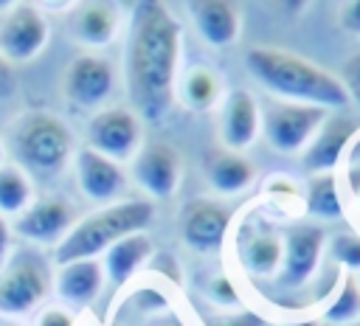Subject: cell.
<instances>
[{
    "mask_svg": "<svg viewBox=\"0 0 360 326\" xmlns=\"http://www.w3.org/2000/svg\"><path fill=\"white\" fill-rule=\"evenodd\" d=\"M183 25L163 0H135L124 45V82L135 115L163 121L177 96Z\"/></svg>",
    "mask_w": 360,
    "mask_h": 326,
    "instance_id": "cell-1",
    "label": "cell"
},
{
    "mask_svg": "<svg viewBox=\"0 0 360 326\" xmlns=\"http://www.w3.org/2000/svg\"><path fill=\"white\" fill-rule=\"evenodd\" d=\"M245 67L267 93L281 101L312 104L323 110H340L349 104V96L335 73L318 62L273 45H256L245 53Z\"/></svg>",
    "mask_w": 360,
    "mask_h": 326,
    "instance_id": "cell-2",
    "label": "cell"
},
{
    "mask_svg": "<svg viewBox=\"0 0 360 326\" xmlns=\"http://www.w3.org/2000/svg\"><path fill=\"white\" fill-rule=\"evenodd\" d=\"M152 219H155L152 200H118V202L101 205L98 211L76 219L68 236L56 244L53 259L56 264L76 261V259H98L124 236L146 230Z\"/></svg>",
    "mask_w": 360,
    "mask_h": 326,
    "instance_id": "cell-3",
    "label": "cell"
},
{
    "mask_svg": "<svg viewBox=\"0 0 360 326\" xmlns=\"http://www.w3.org/2000/svg\"><path fill=\"white\" fill-rule=\"evenodd\" d=\"M8 141H11L14 163L28 177L37 180H53L56 174L65 171V166L76 155L70 126L59 115L42 110L22 112L11 124Z\"/></svg>",
    "mask_w": 360,
    "mask_h": 326,
    "instance_id": "cell-4",
    "label": "cell"
},
{
    "mask_svg": "<svg viewBox=\"0 0 360 326\" xmlns=\"http://www.w3.org/2000/svg\"><path fill=\"white\" fill-rule=\"evenodd\" d=\"M53 273L37 244L11 247L0 267V315L17 318L34 312L51 292Z\"/></svg>",
    "mask_w": 360,
    "mask_h": 326,
    "instance_id": "cell-5",
    "label": "cell"
},
{
    "mask_svg": "<svg viewBox=\"0 0 360 326\" xmlns=\"http://www.w3.org/2000/svg\"><path fill=\"white\" fill-rule=\"evenodd\" d=\"M329 110L323 107H312V104H295V101H264L259 110V121H262V135L264 141L276 149V152H301L312 135L318 132V126L326 121Z\"/></svg>",
    "mask_w": 360,
    "mask_h": 326,
    "instance_id": "cell-6",
    "label": "cell"
},
{
    "mask_svg": "<svg viewBox=\"0 0 360 326\" xmlns=\"http://www.w3.org/2000/svg\"><path fill=\"white\" fill-rule=\"evenodd\" d=\"M115 84H118V70L112 59L96 51L76 53L62 73V93L68 104L79 110H101L115 93Z\"/></svg>",
    "mask_w": 360,
    "mask_h": 326,
    "instance_id": "cell-7",
    "label": "cell"
},
{
    "mask_svg": "<svg viewBox=\"0 0 360 326\" xmlns=\"http://www.w3.org/2000/svg\"><path fill=\"white\" fill-rule=\"evenodd\" d=\"M87 146L115 163L132 160L135 152L143 146L141 118L129 107H101L87 121Z\"/></svg>",
    "mask_w": 360,
    "mask_h": 326,
    "instance_id": "cell-8",
    "label": "cell"
},
{
    "mask_svg": "<svg viewBox=\"0 0 360 326\" xmlns=\"http://www.w3.org/2000/svg\"><path fill=\"white\" fill-rule=\"evenodd\" d=\"M48 37H51L48 17L37 6L20 3L11 11H6L0 20V59L8 65H25L45 51Z\"/></svg>",
    "mask_w": 360,
    "mask_h": 326,
    "instance_id": "cell-9",
    "label": "cell"
},
{
    "mask_svg": "<svg viewBox=\"0 0 360 326\" xmlns=\"http://www.w3.org/2000/svg\"><path fill=\"white\" fill-rule=\"evenodd\" d=\"M281 239H284V253H281V267L276 273V281L284 289H298L309 284V278L315 275L326 233L315 222H295L281 230Z\"/></svg>",
    "mask_w": 360,
    "mask_h": 326,
    "instance_id": "cell-10",
    "label": "cell"
},
{
    "mask_svg": "<svg viewBox=\"0 0 360 326\" xmlns=\"http://www.w3.org/2000/svg\"><path fill=\"white\" fill-rule=\"evenodd\" d=\"M76 225V205L62 194H45L14 216V233L28 244H59Z\"/></svg>",
    "mask_w": 360,
    "mask_h": 326,
    "instance_id": "cell-11",
    "label": "cell"
},
{
    "mask_svg": "<svg viewBox=\"0 0 360 326\" xmlns=\"http://www.w3.org/2000/svg\"><path fill=\"white\" fill-rule=\"evenodd\" d=\"M231 208L211 197L188 200L180 211V236L197 253H217L231 228Z\"/></svg>",
    "mask_w": 360,
    "mask_h": 326,
    "instance_id": "cell-12",
    "label": "cell"
},
{
    "mask_svg": "<svg viewBox=\"0 0 360 326\" xmlns=\"http://www.w3.org/2000/svg\"><path fill=\"white\" fill-rule=\"evenodd\" d=\"M180 174H183V160L172 143H163V141L143 143L132 157L135 183L155 200L172 197L180 185Z\"/></svg>",
    "mask_w": 360,
    "mask_h": 326,
    "instance_id": "cell-13",
    "label": "cell"
},
{
    "mask_svg": "<svg viewBox=\"0 0 360 326\" xmlns=\"http://www.w3.org/2000/svg\"><path fill=\"white\" fill-rule=\"evenodd\" d=\"M76 163V183L82 188V194L93 202H118V197L127 191V171L121 169V163L93 152L90 146H82L73 155Z\"/></svg>",
    "mask_w": 360,
    "mask_h": 326,
    "instance_id": "cell-14",
    "label": "cell"
},
{
    "mask_svg": "<svg viewBox=\"0 0 360 326\" xmlns=\"http://www.w3.org/2000/svg\"><path fill=\"white\" fill-rule=\"evenodd\" d=\"M186 11L211 48H231L242 34V3L239 0H186Z\"/></svg>",
    "mask_w": 360,
    "mask_h": 326,
    "instance_id": "cell-15",
    "label": "cell"
},
{
    "mask_svg": "<svg viewBox=\"0 0 360 326\" xmlns=\"http://www.w3.org/2000/svg\"><path fill=\"white\" fill-rule=\"evenodd\" d=\"M284 239L281 230L264 219L245 222L239 230V261L256 278H273L281 267Z\"/></svg>",
    "mask_w": 360,
    "mask_h": 326,
    "instance_id": "cell-16",
    "label": "cell"
},
{
    "mask_svg": "<svg viewBox=\"0 0 360 326\" xmlns=\"http://www.w3.org/2000/svg\"><path fill=\"white\" fill-rule=\"evenodd\" d=\"M68 25L82 45L107 48L121 34V8L115 0H76Z\"/></svg>",
    "mask_w": 360,
    "mask_h": 326,
    "instance_id": "cell-17",
    "label": "cell"
},
{
    "mask_svg": "<svg viewBox=\"0 0 360 326\" xmlns=\"http://www.w3.org/2000/svg\"><path fill=\"white\" fill-rule=\"evenodd\" d=\"M357 126L349 115H326V121L318 126L312 141L304 146V169L309 174H332L340 163L346 146L354 141Z\"/></svg>",
    "mask_w": 360,
    "mask_h": 326,
    "instance_id": "cell-18",
    "label": "cell"
},
{
    "mask_svg": "<svg viewBox=\"0 0 360 326\" xmlns=\"http://www.w3.org/2000/svg\"><path fill=\"white\" fill-rule=\"evenodd\" d=\"M259 132H262V121H259L256 98L248 90L225 93L222 107H219V138H222L225 149L242 152V149L253 146Z\"/></svg>",
    "mask_w": 360,
    "mask_h": 326,
    "instance_id": "cell-19",
    "label": "cell"
},
{
    "mask_svg": "<svg viewBox=\"0 0 360 326\" xmlns=\"http://www.w3.org/2000/svg\"><path fill=\"white\" fill-rule=\"evenodd\" d=\"M53 284H56V292L65 304L84 309L98 298V292L104 287V267L98 259L65 261V264H59Z\"/></svg>",
    "mask_w": 360,
    "mask_h": 326,
    "instance_id": "cell-20",
    "label": "cell"
},
{
    "mask_svg": "<svg viewBox=\"0 0 360 326\" xmlns=\"http://www.w3.org/2000/svg\"><path fill=\"white\" fill-rule=\"evenodd\" d=\"M152 256V239L141 230V233H129L124 236L121 242H115L110 250H104V278L110 281V287H124L135 273L138 267Z\"/></svg>",
    "mask_w": 360,
    "mask_h": 326,
    "instance_id": "cell-21",
    "label": "cell"
},
{
    "mask_svg": "<svg viewBox=\"0 0 360 326\" xmlns=\"http://www.w3.org/2000/svg\"><path fill=\"white\" fill-rule=\"evenodd\" d=\"M205 177L217 194H239L256 180V166L242 152L219 149V152L208 155Z\"/></svg>",
    "mask_w": 360,
    "mask_h": 326,
    "instance_id": "cell-22",
    "label": "cell"
},
{
    "mask_svg": "<svg viewBox=\"0 0 360 326\" xmlns=\"http://www.w3.org/2000/svg\"><path fill=\"white\" fill-rule=\"evenodd\" d=\"M180 98L186 101L188 110H197V112H205L211 107H217L222 98H225V84H222V76L208 67V65H194L183 73L180 84Z\"/></svg>",
    "mask_w": 360,
    "mask_h": 326,
    "instance_id": "cell-23",
    "label": "cell"
},
{
    "mask_svg": "<svg viewBox=\"0 0 360 326\" xmlns=\"http://www.w3.org/2000/svg\"><path fill=\"white\" fill-rule=\"evenodd\" d=\"M34 200L31 177L17 163H0V214L17 216Z\"/></svg>",
    "mask_w": 360,
    "mask_h": 326,
    "instance_id": "cell-24",
    "label": "cell"
},
{
    "mask_svg": "<svg viewBox=\"0 0 360 326\" xmlns=\"http://www.w3.org/2000/svg\"><path fill=\"white\" fill-rule=\"evenodd\" d=\"M304 205H307V214L312 219H340L343 216V202H340L335 174H312L309 183H307Z\"/></svg>",
    "mask_w": 360,
    "mask_h": 326,
    "instance_id": "cell-25",
    "label": "cell"
},
{
    "mask_svg": "<svg viewBox=\"0 0 360 326\" xmlns=\"http://www.w3.org/2000/svg\"><path fill=\"white\" fill-rule=\"evenodd\" d=\"M357 318H360V287H357V278L349 273V275H343L340 287L335 289V298L323 312V320L326 323H354Z\"/></svg>",
    "mask_w": 360,
    "mask_h": 326,
    "instance_id": "cell-26",
    "label": "cell"
},
{
    "mask_svg": "<svg viewBox=\"0 0 360 326\" xmlns=\"http://www.w3.org/2000/svg\"><path fill=\"white\" fill-rule=\"evenodd\" d=\"M332 259L346 270H360V236L357 233H338L329 242Z\"/></svg>",
    "mask_w": 360,
    "mask_h": 326,
    "instance_id": "cell-27",
    "label": "cell"
},
{
    "mask_svg": "<svg viewBox=\"0 0 360 326\" xmlns=\"http://www.w3.org/2000/svg\"><path fill=\"white\" fill-rule=\"evenodd\" d=\"M202 326H267V320L250 309L242 312H219V315H208L202 320Z\"/></svg>",
    "mask_w": 360,
    "mask_h": 326,
    "instance_id": "cell-28",
    "label": "cell"
},
{
    "mask_svg": "<svg viewBox=\"0 0 360 326\" xmlns=\"http://www.w3.org/2000/svg\"><path fill=\"white\" fill-rule=\"evenodd\" d=\"M338 79H340V84H343L349 101H354V104L360 107V51L352 53V56L343 62V70H340Z\"/></svg>",
    "mask_w": 360,
    "mask_h": 326,
    "instance_id": "cell-29",
    "label": "cell"
},
{
    "mask_svg": "<svg viewBox=\"0 0 360 326\" xmlns=\"http://www.w3.org/2000/svg\"><path fill=\"white\" fill-rule=\"evenodd\" d=\"M205 295H208V301H214L217 306H236V304H239L236 289H233V284H231L228 275H214V278L208 281V287H205Z\"/></svg>",
    "mask_w": 360,
    "mask_h": 326,
    "instance_id": "cell-30",
    "label": "cell"
},
{
    "mask_svg": "<svg viewBox=\"0 0 360 326\" xmlns=\"http://www.w3.org/2000/svg\"><path fill=\"white\" fill-rule=\"evenodd\" d=\"M338 22H340V28L346 34L360 37V0H340Z\"/></svg>",
    "mask_w": 360,
    "mask_h": 326,
    "instance_id": "cell-31",
    "label": "cell"
},
{
    "mask_svg": "<svg viewBox=\"0 0 360 326\" xmlns=\"http://www.w3.org/2000/svg\"><path fill=\"white\" fill-rule=\"evenodd\" d=\"M34 326H76V318L65 306H48V309H42L37 315V323Z\"/></svg>",
    "mask_w": 360,
    "mask_h": 326,
    "instance_id": "cell-32",
    "label": "cell"
},
{
    "mask_svg": "<svg viewBox=\"0 0 360 326\" xmlns=\"http://www.w3.org/2000/svg\"><path fill=\"white\" fill-rule=\"evenodd\" d=\"M8 253H11V228H8L6 216L0 214V267L8 259Z\"/></svg>",
    "mask_w": 360,
    "mask_h": 326,
    "instance_id": "cell-33",
    "label": "cell"
},
{
    "mask_svg": "<svg viewBox=\"0 0 360 326\" xmlns=\"http://www.w3.org/2000/svg\"><path fill=\"white\" fill-rule=\"evenodd\" d=\"M309 0H276V6L284 11V14H301L307 8Z\"/></svg>",
    "mask_w": 360,
    "mask_h": 326,
    "instance_id": "cell-34",
    "label": "cell"
},
{
    "mask_svg": "<svg viewBox=\"0 0 360 326\" xmlns=\"http://www.w3.org/2000/svg\"><path fill=\"white\" fill-rule=\"evenodd\" d=\"M45 8H53V11H70L76 6V0H39Z\"/></svg>",
    "mask_w": 360,
    "mask_h": 326,
    "instance_id": "cell-35",
    "label": "cell"
},
{
    "mask_svg": "<svg viewBox=\"0 0 360 326\" xmlns=\"http://www.w3.org/2000/svg\"><path fill=\"white\" fill-rule=\"evenodd\" d=\"M146 326H183V323L174 315H160V318H152Z\"/></svg>",
    "mask_w": 360,
    "mask_h": 326,
    "instance_id": "cell-36",
    "label": "cell"
},
{
    "mask_svg": "<svg viewBox=\"0 0 360 326\" xmlns=\"http://www.w3.org/2000/svg\"><path fill=\"white\" fill-rule=\"evenodd\" d=\"M22 0H0V11H11L14 6H20Z\"/></svg>",
    "mask_w": 360,
    "mask_h": 326,
    "instance_id": "cell-37",
    "label": "cell"
},
{
    "mask_svg": "<svg viewBox=\"0 0 360 326\" xmlns=\"http://www.w3.org/2000/svg\"><path fill=\"white\" fill-rule=\"evenodd\" d=\"M284 326H323L318 320H298V323H284Z\"/></svg>",
    "mask_w": 360,
    "mask_h": 326,
    "instance_id": "cell-38",
    "label": "cell"
},
{
    "mask_svg": "<svg viewBox=\"0 0 360 326\" xmlns=\"http://www.w3.org/2000/svg\"><path fill=\"white\" fill-rule=\"evenodd\" d=\"M0 326H20L14 318H6V315H0Z\"/></svg>",
    "mask_w": 360,
    "mask_h": 326,
    "instance_id": "cell-39",
    "label": "cell"
},
{
    "mask_svg": "<svg viewBox=\"0 0 360 326\" xmlns=\"http://www.w3.org/2000/svg\"><path fill=\"white\" fill-rule=\"evenodd\" d=\"M354 278H357V287H360V270H357V275H354Z\"/></svg>",
    "mask_w": 360,
    "mask_h": 326,
    "instance_id": "cell-40",
    "label": "cell"
},
{
    "mask_svg": "<svg viewBox=\"0 0 360 326\" xmlns=\"http://www.w3.org/2000/svg\"><path fill=\"white\" fill-rule=\"evenodd\" d=\"M0 163H3V143H0Z\"/></svg>",
    "mask_w": 360,
    "mask_h": 326,
    "instance_id": "cell-41",
    "label": "cell"
},
{
    "mask_svg": "<svg viewBox=\"0 0 360 326\" xmlns=\"http://www.w3.org/2000/svg\"><path fill=\"white\" fill-rule=\"evenodd\" d=\"M349 326H360V318H357V320H354V323H349Z\"/></svg>",
    "mask_w": 360,
    "mask_h": 326,
    "instance_id": "cell-42",
    "label": "cell"
},
{
    "mask_svg": "<svg viewBox=\"0 0 360 326\" xmlns=\"http://www.w3.org/2000/svg\"><path fill=\"white\" fill-rule=\"evenodd\" d=\"M0 73H3V59H0Z\"/></svg>",
    "mask_w": 360,
    "mask_h": 326,
    "instance_id": "cell-43",
    "label": "cell"
}]
</instances>
